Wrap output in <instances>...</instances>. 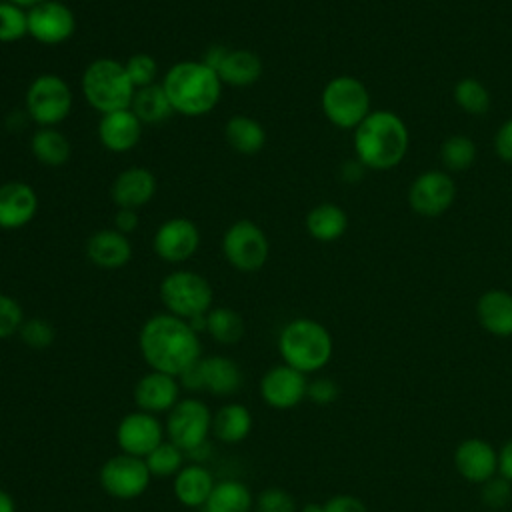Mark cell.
<instances>
[{"mask_svg":"<svg viewBox=\"0 0 512 512\" xmlns=\"http://www.w3.org/2000/svg\"><path fill=\"white\" fill-rule=\"evenodd\" d=\"M138 348L150 370L176 378L202 358L198 332L184 318L170 312L156 314L142 324Z\"/></svg>","mask_w":512,"mask_h":512,"instance_id":"cell-1","label":"cell"},{"mask_svg":"<svg viewBox=\"0 0 512 512\" xmlns=\"http://www.w3.org/2000/svg\"><path fill=\"white\" fill-rule=\"evenodd\" d=\"M354 148L366 168L388 170L404 158L408 150V130L392 112H370L356 126Z\"/></svg>","mask_w":512,"mask_h":512,"instance_id":"cell-2","label":"cell"},{"mask_svg":"<svg viewBox=\"0 0 512 512\" xmlns=\"http://www.w3.org/2000/svg\"><path fill=\"white\" fill-rule=\"evenodd\" d=\"M162 88L174 112L184 116H202L210 112L222 92L218 74L204 62H178L164 76Z\"/></svg>","mask_w":512,"mask_h":512,"instance_id":"cell-3","label":"cell"},{"mask_svg":"<svg viewBox=\"0 0 512 512\" xmlns=\"http://www.w3.org/2000/svg\"><path fill=\"white\" fill-rule=\"evenodd\" d=\"M332 336L320 322L312 318L290 320L278 336V352L282 362L302 374L322 370L332 358Z\"/></svg>","mask_w":512,"mask_h":512,"instance_id":"cell-4","label":"cell"},{"mask_svg":"<svg viewBox=\"0 0 512 512\" xmlns=\"http://www.w3.org/2000/svg\"><path fill=\"white\" fill-rule=\"evenodd\" d=\"M82 92L92 108L108 114L130 108L136 88L124 64L112 58H100L84 70Z\"/></svg>","mask_w":512,"mask_h":512,"instance_id":"cell-5","label":"cell"},{"mask_svg":"<svg viewBox=\"0 0 512 512\" xmlns=\"http://www.w3.org/2000/svg\"><path fill=\"white\" fill-rule=\"evenodd\" d=\"M160 300L166 310L178 318L192 320L208 314L214 292L208 280L192 270H176L160 284Z\"/></svg>","mask_w":512,"mask_h":512,"instance_id":"cell-6","label":"cell"},{"mask_svg":"<svg viewBox=\"0 0 512 512\" xmlns=\"http://www.w3.org/2000/svg\"><path fill=\"white\" fill-rule=\"evenodd\" d=\"M164 432L184 454L208 444L212 412L200 398H180L166 416Z\"/></svg>","mask_w":512,"mask_h":512,"instance_id":"cell-7","label":"cell"},{"mask_svg":"<svg viewBox=\"0 0 512 512\" xmlns=\"http://www.w3.org/2000/svg\"><path fill=\"white\" fill-rule=\"evenodd\" d=\"M370 94L366 86L352 76L330 80L322 92V110L338 128H356L370 112Z\"/></svg>","mask_w":512,"mask_h":512,"instance_id":"cell-8","label":"cell"},{"mask_svg":"<svg viewBox=\"0 0 512 512\" xmlns=\"http://www.w3.org/2000/svg\"><path fill=\"white\" fill-rule=\"evenodd\" d=\"M222 252L232 268L240 272H256L266 264L270 244L258 224L238 220L224 232Z\"/></svg>","mask_w":512,"mask_h":512,"instance_id":"cell-9","label":"cell"},{"mask_svg":"<svg viewBox=\"0 0 512 512\" xmlns=\"http://www.w3.org/2000/svg\"><path fill=\"white\" fill-rule=\"evenodd\" d=\"M98 480L108 496L116 500H134L148 490L152 474L144 458L120 452L102 464Z\"/></svg>","mask_w":512,"mask_h":512,"instance_id":"cell-10","label":"cell"},{"mask_svg":"<svg viewBox=\"0 0 512 512\" xmlns=\"http://www.w3.org/2000/svg\"><path fill=\"white\" fill-rule=\"evenodd\" d=\"M26 110L34 122L52 128L72 110V92L56 74L38 76L26 92Z\"/></svg>","mask_w":512,"mask_h":512,"instance_id":"cell-11","label":"cell"},{"mask_svg":"<svg viewBox=\"0 0 512 512\" xmlns=\"http://www.w3.org/2000/svg\"><path fill=\"white\" fill-rule=\"evenodd\" d=\"M260 398L274 410H290L298 406L308 392L306 374L288 364H276L264 372L258 384Z\"/></svg>","mask_w":512,"mask_h":512,"instance_id":"cell-12","label":"cell"},{"mask_svg":"<svg viewBox=\"0 0 512 512\" xmlns=\"http://www.w3.org/2000/svg\"><path fill=\"white\" fill-rule=\"evenodd\" d=\"M160 442H164V428L150 412H128L116 426V444L124 454L146 458Z\"/></svg>","mask_w":512,"mask_h":512,"instance_id":"cell-13","label":"cell"},{"mask_svg":"<svg viewBox=\"0 0 512 512\" xmlns=\"http://www.w3.org/2000/svg\"><path fill=\"white\" fill-rule=\"evenodd\" d=\"M454 196L456 188L452 178L436 170L420 174L408 190L410 208L424 218H434L446 212L454 202Z\"/></svg>","mask_w":512,"mask_h":512,"instance_id":"cell-14","label":"cell"},{"mask_svg":"<svg viewBox=\"0 0 512 512\" xmlns=\"http://www.w3.org/2000/svg\"><path fill=\"white\" fill-rule=\"evenodd\" d=\"M74 26L72 10L58 0H46L28 10V34L42 44L66 42L74 34Z\"/></svg>","mask_w":512,"mask_h":512,"instance_id":"cell-15","label":"cell"},{"mask_svg":"<svg viewBox=\"0 0 512 512\" xmlns=\"http://www.w3.org/2000/svg\"><path fill=\"white\" fill-rule=\"evenodd\" d=\"M202 62L218 74L220 82L238 88L254 84L262 74V60L252 50L212 48Z\"/></svg>","mask_w":512,"mask_h":512,"instance_id":"cell-16","label":"cell"},{"mask_svg":"<svg viewBox=\"0 0 512 512\" xmlns=\"http://www.w3.org/2000/svg\"><path fill=\"white\" fill-rule=\"evenodd\" d=\"M454 466L464 480L484 484L498 474V452L484 438H466L454 450Z\"/></svg>","mask_w":512,"mask_h":512,"instance_id":"cell-17","label":"cell"},{"mask_svg":"<svg viewBox=\"0 0 512 512\" xmlns=\"http://www.w3.org/2000/svg\"><path fill=\"white\" fill-rule=\"evenodd\" d=\"M180 382L176 376L150 370L146 372L134 386V402L138 410L150 414L170 412L174 404L180 400Z\"/></svg>","mask_w":512,"mask_h":512,"instance_id":"cell-18","label":"cell"},{"mask_svg":"<svg viewBox=\"0 0 512 512\" xmlns=\"http://www.w3.org/2000/svg\"><path fill=\"white\" fill-rule=\"evenodd\" d=\"M200 246V232L186 218L166 220L154 234V250L166 262H184Z\"/></svg>","mask_w":512,"mask_h":512,"instance_id":"cell-19","label":"cell"},{"mask_svg":"<svg viewBox=\"0 0 512 512\" xmlns=\"http://www.w3.org/2000/svg\"><path fill=\"white\" fill-rule=\"evenodd\" d=\"M198 374V392L204 390L212 396H232L242 388V370L228 356H206L194 364Z\"/></svg>","mask_w":512,"mask_h":512,"instance_id":"cell-20","label":"cell"},{"mask_svg":"<svg viewBox=\"0 0 512 512\" xmlns=\"http://www.w3.org/2000/svg\"><path fill=\"white\" fill-rule=\"evenodd\" d=\"M38 210V196L26 182H6L0 186V228L16 230L28 224Z\"/></svg>","mask_w":512,"mask_h":512,"instance_id":"cell-21","label":"cell"},{"mask_svg":"<svg viewBox=\"0 0 512 512\" xmlns=\"http://www.w3.org/2000/svg\"><path fill=\"white\" fill-rule=\"evenodd\" d=\"M156 192V178L142 166H132L120 172L112 184V198L118 208L136 210L152 200Z\"/></svg>","mask_w":512,"mask_h":512,"instance_id":"cell-22","label":"cell"},{"mask_svg":"<svg viewBox=\"0 0 512 512\" xmlns=\"http://www.w3.org/2000/svg\"><path fill=\"white\" fill-rule=\"evenodd\" d=\"M86 254L90 262L104 270H116L128 264L132 258V248L126 234L116 228H106L94 232L86 242Z\"/></svg>","mask_w":512,"mask_h":512,"instance_id":"cell-23","label":"cell"},{"mask_svg":"<svg viewBox=\"0 0 512 512\" xmlns=\"http://www.w3.org/2000/svg\"><path fill=\"white\" fill-rule=\"evenodd\" d=\"M140 132L142 122L132 112V108L102 114V120L98 124L100 142L112 152H126L134 148L140 140Z\"/></svg>","mask_w":512,"mask_h":512,"instance_id":"cell-24","label":"cell"},{"mask_svg":"<svg viewBox=\"0 0 512 512\" xmlns=\"http://www.w3.org/2000/svg\"><path fill=\"white\" fill-rule=\"evenodd\" d=\"M216 480L212 472L198 462L184 464L174 476L172 492L176 500L186 508H200L206 504Z\"/></svg>","mask_w":512,"mask_h":512,"instance_id":"cell-25","label":"cell"},{"mask_svg":"<svg viewBox=\"0 0 512 512\" xmlns=\"http://www.w3.org/2000/svg\"><path fill=\"white\" fill-rule=\"evenodd\" d=\"M480 326L498 338L512 336V294L506 290H488L476 302Z\"/></svg>","mask_w":512,"mask_h":512,"instance_id":"cell-26","label":"cell"},{"mask_svg":"<svg viewBox=\"0 0 512 512\" xmlns=\"http://www.w3.org/2000/svg\"><path fill=\"white\" fill-rule=\"evenodd\" d=\"M252 432V412L240 402L222 404L212 414V434L224 444H238Z\"/></svg>","mask_w":512,"mask_h":512,"instance_id":"cell-27","label":"cell"},{"mask_svg":"<svg viewBox=\"0 0 512 512\" xmlns=\"http://www.w3.org/2000/svg\"><path fill=\"white\" fill-rule=\"evenodd\" d=\"M204 512H250L254 508V496L250 488L240 480H220L214 484Z\"/></svg>","mask_w":512,"mask_h":512,"instance_id":"cell-28","label":"cell"},{"mask_svg":"<svg viewBox=\"0 0 512 512\" xmlns=\"http://www.w3.org/2000/svg\"><path fill=\"white\" fill-rule=\"evenodd\" d=\"M346 212L336 204H318L306 216V228L312 238L320 242H332L346 232Z\"/></svg>","mask_w":512,"mask_h":512,"instance_id":"cell-29","label":"cell"},{"mask_svg":"<svg viewBox=\"0 0 512 512\" xmlns=\"http://www.w3.org/2000/svg\"><path fill=\"white\" fill-rule=\"evenodd\" d=\"M228 144L240 154H256L266 142V132L258 120L250 116H232L224 128Z\"/></svg>","mask_w":512,"mask_h":512,"instance_id":"cell-30","label":"cell"},{"mask_svg":"<svg viewBox=\"0 0 512 512\" xmlns=\"http://www.w3.org/2000/svg\"><path fill=\"white\" fill-rule=\"evenodd\" d=\"M130 108L142 124H160L174 112L164 88L158 84L138 88Z\"/></svg>","mask_w":512,"mask_h":512,"instance_id":"cell-31","label":"cell"},{"mask_svg":"<svg viewBox=\"0 0 512 512\" xmlns=\"http://www.w3.org/2000/svg\"><path fill=\"white\" fill-rule=\"evenodd\" d=\"M32 154L46 166H62L70 158V142L56 128H42L32 136Z\"/></svg>","mask_w":512,"mask_h":512,"instance_id":"cell-32","label":"cell"},{"mask_svg":"<svg viewBox=\"0 0 512 512\" xmlns=\"http://www.w3.org/2000/svg\"><path fill=\"white\" fill-rule=\"evenodd\" d=\"M206 332L218 344H236L244 336V320L236 310L216 306L206 314Z\"/></svg>","mask_w":512,"mask_h":512,"instance_id":"cell-33","label":"cell"},{"mask_svg":"<svg viewBox=\"0 0 512 512\" xmlns=\"http://www.w3.org/2000/svg\"><path fill=\"white\" fill-rule=\"evenodd\" d=\"M184 458L186 454L176 444H172L170 440H164L144 458V462L152 476L168 478L180 472V468L184 466Z\"/></svg>","mask_w":512,"mask_h":512,"instance_id":"cell-34","label":"cell"},{"mask_svg":"<svg viewBox=\"0 0 512 512\" xmlns=\"http://www.w3.org/2000/svg\"><path fill=\"white\" fill-rule=\"evenodd\" d=\"M440 158L448 170L462 172L472 166V162L476 158V146L468 136L456 134V136H450L448 140H444V144L440 148Z\"/></svg>","mask_w":512,"mask_h":512,"instance_id":"cell-35","label":"cell"},{"mask_svg":"<svg viewBox=\"0 0 512 512\" xmlns=\"http://www.w3.org/2000/svg\"><path fill=\"white\" fill-rule=\"evenodd\" d=\"M454 98H456V104L468 114H484L490 108L488 90L484 88V84H480L474 78L460 80L454 88Z\"/></svg>","mask_w":512,"mask_h":512,"instance_id":"cell-36","label":"cell"},{"mask_svg":"<svg viewBox=\"0 0 512 512\" xmlns=\"http://www.w3.org/2000/svg\"><path fill=\"white\" fill-rule=\"evenodd\" d=\"M28 34V12L12 2H0V42H16Z\"/></svg>","mask_w":512,"mask_h":512,"instance_id":"cell-37","label":"cell"},{"mask_svg":"<svg viewBox=\"0 0 512 512\" xmlns=\"http://www.w3.org/2000/svg\"><path fill=\"white\" fill-rule=\"evenodd\" d=\"M18 334H20L22 342L28 348H34V350H44V348L52 346V342L56 338L54 326L48 320H44V318L24 320V324L18 330Z\"/></svg>","mask_w":512,"mask_h":512,"instance_id":"cell-38","label":"cell"},{"mask_svg":"<svg viewBox=\"0 0 512 512\" xmlns=\"http://www.w3.org/2000/svg\"><path fill=\"white\" fill-rule=\"evenodd\" d=\"M254 510L256 512H298L294 496L278 486L264 488L254 498Z\"/></svg>","mask_w":512,"mask_h":512,"instance_id":"cell-39","label":"cell"},{"mask_svg":"<svg viewBox=\"0 0 512 512\" xmlns=\"http://www.w3.org/2000/svg\"><path fill=\"white\" fill-rule=\"evenodd\" d=\"M480 498L492 510H502L512 500V482L506 478L492 476L484 484H480Z\"/></svg>","mask_w":512,"mask_h":512,"instance_id":"cell-40","label":"cell"},{"mask_svg":"<svg viewBox=\"0 0 512 512\" xmlns=\"http://www.w3.org/2000/svg\"><path fill=\"white\" fill-rule=\"evenodd\" d=\"M134 88H144V86H150L154 76H156V62L152 56L140 52V54H134L128 58V62L124 64Z\"/></svg>","mask_w":512,"mask_h":512,"instance_id":"cell-41","label":"cell"},{"mask_svg":"<svg viewBox=\"0 0 512 512\" xmlns=\"http://www.w3.org/2000/svg\"><path fill=\"white\" fill-rule=\"evenodd\" d=\"M22 324H24L22 306L12 296L0 294V340L12 334H18Z\"/></svg>","mask_w":512,"mask_h":512,"instance_id":"cell-42","label":"cell"},{"mask_svg":"<svg viewBox=\"0 0 512 512\" xmlns=\"http://www.w3.org/2000/svg\"><path fill=\"white\" fill-rule=\"evenodd\" d=\"M338 396H340V388L332 378L320 376V378H314L312 382H308L306 398H310L318 406H328V404L336 402Z\"/></svg>","mask_w":512,"mask_h":512,"instance_id":"cell-43","label":"cell"},{"mask_svg":"<svg viewBox=\"0 0 512 512\" xmlns=\"http://www.w3.org/2000/svg\"><path fill=\"white\" fill-rule=\"evenodd\" d=\"M322 512H368V506L358 496L336 494L322 504Z\"/></svg>","mask_w":512,"mask_h":512,"instance_id":"cell-44","label":"cell"},{"mask_svg":"<svg viewBox=\"0 0 512 512\" xmlns=\"http://www.w3.org/2000/svg\"><path fill=\"white\" fill-rule=\"evenodd\" d=\"M494 148H496V154L506 160V162H512V118L506 120L500 130L496 132V138H494Z\"/></svg>","mask_w":512,"mask_h":512,"instance_id":"cell-45","label":"cell"},{"mask_svg":"<svg viewBox=\"0 0 512 512\" xmlns=\"http://www.w3.org/2000/svg\"><path fill=\"white\" fill-rule=\"evenodd\" d=\"M498 474L512 482V438L506 440L498 450Z\"/></svg>","mask_w":512,"mask_h":512,"instance_id":"cell-46","label":"cell"},{"mask_svg":"<svg viewBox=\"0 0 512 512\" xmlns=\"http://www.w3.org/2000/svg\"><path fill=\"white\" fill-rule=\"evenodd\" d=\"M114 224H116V230L126 234V232H132L136 226H138V216H136V210H126V208H120L116 218H114Z\"/></svg>","mask_w":512,"mask_h":512,"instance_id":"cell-47","label":"cell"},{"mask_svg":"<svg viewBox=\"0 0 512 512\" xmlns=\"http://www.w3.org/2000/svg\"><path fill=\"white\" fill-rule=\"evenodd\" d=\"M0 512H16V502L10 492L0 488Z\"/></svg>","mask_w":512,"mask_h":512,"instance_id":"cell-48","label":"cell"},{"mask_svg":"<svg viewBox=\"0 0 512 512\" xmlns=\"http://www.w3.org/2000/svg\"><path fill=\"white\" fill-rule=\"evenodd\" d=\"M10 2L20 6V8H34V6H38V4H42L46 0H10Z\"/></svg>","mask_w":512,"mask_h":512,"instance_id":"cell-49","label":"cell"},{"mask_svg":"<svg viewBox=\"0 0 512 512\" xmlns=\"http://www.w3.org/2000/svg\"><path fill=\"white\" fill-rule=\"evenodd\" d=\"M298 512H322V504H318V502H308V504H304Z\"/></svg>","mask_w":512,"mask_h":512,"instance_id":"cell-50","label":"cell"}]
</instances>
